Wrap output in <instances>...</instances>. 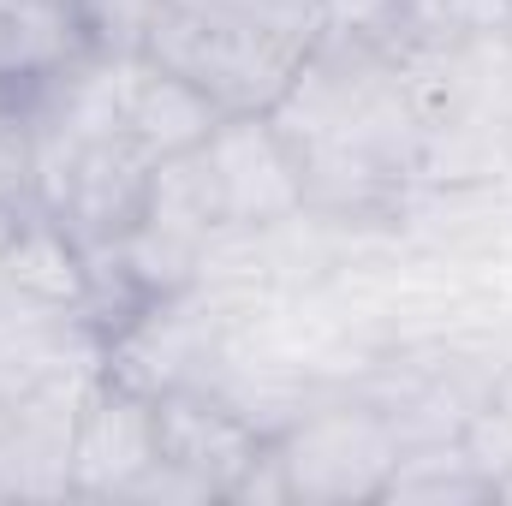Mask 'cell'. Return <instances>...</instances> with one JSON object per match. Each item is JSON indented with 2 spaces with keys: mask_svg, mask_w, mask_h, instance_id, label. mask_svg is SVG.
I'll list each match as a JSON object with an SVG mask.
<instances>
[{
  "mask_svg": "<svg viewBox=\"0 0 512 506\" xmlns=\"http://www.w3.org/2000/svg\"><path fill=\"white\" fill-rule=\"evenodd\" d=\"M78 6V24L90 36V48L102 54H143L155 18L167 0H72Z\"/></svg>",
  "mask_w": 512,
  "mask_h": 506,
  "instance_id": "ba28073f",
  "label": "cell"
},
{
  "mask_svg": "<svg viewBox=\"0 0 512 506\" xmlns=\"http://www.w3.org/2000/svg\"><path fill=\"white\" fill-rule=\"evenodd\" d=\"M399 453H405L399 429L387 423V411L370 405L298 417L274 441L286 501H382Z\"/></svg>",
  "mask_w": 512,
  "mask_h": 506,
  "instance_id": "7a4b0ae2",
  "label": "cell"
},
{
  "mask_svg": "<svg viewBox=\"0 0 512 506\" xmlns=\"http://www.w3.org/2000/svg\"><path fill=\"white\" fill-rule=\"evenodd\" d=\"M0 84L24 90V84H18V66H12V12H6V6H0Z\"/></svg>",
  "mask_w": 512,
  "mask_h": 506,
  "instance_id": "9c48e42d",
  "label": "cell"
},
{
  "mask_svg": "<svg viewBox=\"0 0 512 506\" xmlns=\"http://www.w3.org/2000/svg\"><path fill=\"white\" fill-rule=\"evenodd\" d=\"M6 12H18V6H48V0H0Z\"/></svg>",
  "mask_w": 512,
  "mask_h": 506,
  "instance_id": "30bf717a",
  "label": "cell"
},
{
  "mask_svg": "<svg viewBox=\"0 0 512 506\" xmlns=\"http://www.w3.org/2000/svg\"><path fill=\"white\" fill-rule=\"evenodd\" d=\"M203 155L221 185L227 233H256L304 215V173L274 114H221L203 137Z\"/></svg>",
  "mask_w": 512,
  "mask_h": 506,
  "instance_id": "3957f363",
  "label": "cell"
},
{
  "mask_svg": "<svg viewBox=\"0 0 512 506\" xmlns=\"http://www.w3.org/2000/svg\"><path fill=\"white\" fill-rule=\"evenodd\" d=\"M221 120V108L179 72H167L149 54H120V131L131 143L161 161L179 149H197Z\"/></svg>",
  "mask_w": 512,
  "mask_h": 506,
  "instance_id": "5b68a950",
  "label": "cell"
},
{
  "mask_svg": "<svg viewBox=\"0 0 512 506\" xmlns=\"http://www.w3.org/2000/svg\"><path fill=\"white\" fill-rule=\"evenodd\" d=\"M322 30L328 0H167L143 54L191 78L221 114H274Z\"/></svg>",
  "mask_w": 512,
  "mask_h": 506,
  "instance_id": "6da1fadb",
  "label": "cell"
},
{
  "mask_svg": "<svg viewBox=\"0 0 512 506\" xmlns=\"http://www.w3.org/2000/svg\"><path fill=\"white\" fill-rule=\"evenodd\" d=\"M399 42L417 48H471L512 36V0H393Z\"/></svg>",
  "mask_w": 512,
  "mask_h": 506,
  "instance_id": "8992f818",
  "label": "cell"
},
{
  "mask_svg": "<svg viewBox=\"0 0 512 506\" xmlns=\"http://www.w3.org/2000/svg\"><path fill=\"white\" fill-rule=\"evenodd\" d=\"M161 459V429H155V393L131 387V381H102L78 423H72V447H66V471L72 489L84 495H126L131 483Z\"/></svg>",
  "mask_w": 512,
  "mask_h": 506,
  "instance_id": "277c9868",
  "label": "cell"
},
{
  "mask_svg": "<svg viewBox=\"0 0 512 506\" xmlns=\"http://www.w3.org/2000/svg\"><path fill=\"white\" fill-rule=\"evenodd\" d=\"M0 209H36V114L12 84H0Z\"/></svg>",
  "mask_w": 512,
  "mask_h": 506,
  "instance_id": "52a82bcc",
  "label": "cell"
}]
</instances>
